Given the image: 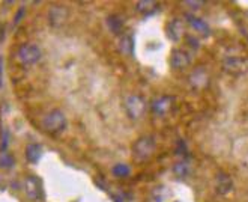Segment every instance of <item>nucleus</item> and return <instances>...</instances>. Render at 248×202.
<instances>
[{
	"mask_svg": "<svg viewBox=\"0 0 248 202\" xmlns=\"http://www.w3.org/2000/svg\"><path fill=\"white\" fill-rule=\"evenodd\" d=\"M66 117L65 113L59 109H54L51 112H48L46 117L42 119V127L46 130L47 133L50 135H57L62 133L63 130L66 128Z\"/></svg>",
	"mask_w": 248,
	"mask_h": 202,
	"instance_id": "nucleus-1",
	"label": "nucleus"
},
{
	"mask_svg": "<svg viewBox=\"0 0 248 202\" xmlns=\"http://www.w3.org/2000/svg\"><path fill=\"white\" fill-rule=\"evenodd\" d=\"M155 147L156 143L154 140V137L151 136H143L140 139H137L133 145V152L134 155L139 158V160H149V158L154 155L155 152Z\"/></svg>",
	"mask_w": 248,
	"mask_h": 202,
	"instance_id": "nucleus-2",
	"label": "nucleus"
},
{
	"mask_svg": "<svg viewBox=\"0 0 248 202\" xmlns=\"http://www.w3.org/2000/svg\"><path fill=\"white\" fill-rule=\"evenodd\" d=\"M125 110L129 118L140 119L146 112V103L140 95H129L125 98Z\"/></svg>",
	"mask_w": 248,
	"mask_h": 202,
	"instance_id": "nucleus-3",
	"label": "nucleus"
},
{
	"mask_svg": "<svg viewBox=\"0 0 248 202\" xmlns=\"http://www.w3.org/2000/svg\"><path fill=\"white\" fill-rule=\"evenodd\" d=\"M18 59L24 65H32L36 64L41 59V50L35 44H23L18 49Z\"/></svg>",
	"mask_w": 248,
	"mask_h": 202,
	"instance_id": "nucleus-4",
	"label": "nucleus"
},
{
	"mask_svg": "<svg viewBox=\"0 0 248 202\" xmlns=\"http://www.w3.org/2000/svg\"><path fill=\"white\" fill-rule=\"evenodd\" d=\"M24 190H26V195L31 198L32 201L42 199V185H41V181L36 177H33V175L26 178V181H24Z\"/></svg>",
	"mask_w": 248,
	"mask_h": 202,
	"instance_id": "nucleus-5",
	"label": "nucleus"
},
{
	"mask_svg": "<svg viewBox=\"0 0 248 202\" xmlns=\"http://www.w3.org/2000/svg\"><path fill=\"white\" fill-rule=\"evenodd\" d=\"M191 59H189V54L185 51V50H181V49H176L171 51V56H170V65L174 68V69H185Z\"/></svg>",
	"mask_w": 248,
	"mask_h": 202,
	"instance_id": "nucleus-6",
	"label": "nucleus"
},
{
	"mask_svg": "<svg viewBox=\"0 0 248 202\" xmlns=\"http://www.w3.org/2000/svg\"><path fill=\"white\" fill-rule=\"evenodd\" d=\"M189 83H191L193 88L196 89H203V88H206L208 83H209V76L206 73V69L205 68H197L194 69L191 76H189Z\"/></svg>",
	"mask_w": 248,
	"mask_h": 202,
	"instance_id": "nucleus-7",
	"label": "nucleus"
},
{
	"mask_svg": "<svg viewBox=\"0 0 248 202\" xmlns=\"http://www.w3.org/2000/svg\"><path fill=\"white\" fill-rule=\"evenodd\" d=\"M171 106H173V97L163 95L152 101V112L158 115V117H163V115H166L171 109Z\"/></svg>",
	"mask_w": 248,
	"mask_h": 202,
	"instance_id": "nucleus-8",
	"label": "nucleus"
},
{
	"mask_svg": "<svg viewBox=\"0 0 248 202\" xmlns=\"http://www.w3.org/2000/svg\"><path fill=\"white\" fill-rule=\"evenodd\" d=\"M68 18V9L65 6H51L48 11V21L51 26L59 27Z\"/></svg>",
	"mask_w": 248,
	"mask_h": 202,
	"instance_id": "nucleus-9",
	"label": "nucleus"
},
{
	"mask_svg": "<svg viewBox=\"0 0 248 202\" xmlns=\"http://www.w3.org/2000/svg\"><path fill=\"white\" fill-rule=\"evenodd\" d=\"M233 190V181L227 174H218L217 177V192L220 195H227Z\"/></svg>",
	"mask_w": 248,
	"mask_h": 202,
	"instance_id": "nucleus-10",
	"label": "nucleus"
},
{
	"mask_svg": "<svg viewBox=\"0 0 248 202\" xmlns=\"http://www.w3.org/2000/svg\"><path fill=\"white\" fill-rule=\"evenodd\" d=\"M184 34V23L179 18H174L173 21L169 23L167 26V35L173 41H179Z\"/></svg>",
	"mask_w": 248,
	"mask_h": 202,
	"instance_id": "nucleus-11",
	"label": "nucleus"
},
{
	"mask_svg": "<svg viewBox=\"0 0 248 202\" xmlns=\"http://www.w3.org/2000/svg\"><path fill=\"white\" fill-rule=\"evenodd\" d=\"M41 155H42V147L39 143H31V145L26 148V158L29 163H32V165L38 163Z\"/></svg>",
	"mask_w": 248,
	"mask_h": 202,
	"instance_id": "nucleus-12",
	"label": "nucleus"
},
{
	"mask_svg": "<svg viewBox=\"0 0 248 202\" xmlns=\"http://www.w3.org/2000/svg\"><path fill=\"white\" fill-rule=\"evenodd\" d=\"M171 195L173 193L167 185H156L152 190V199L155 202H169Z\"/></svg>",
	"mask_w": 248,
	"mask_h": 202,
	"instance_id": "nucleus-13",
	"label": "nucleus"
},
{
	"mask_svg": "<svg viewBox=\"0 0 248 202\" xmlns=\"http://www.w3.org/2000/svg\"><path fill=\"white\" fill-rule=\"evenodd\" d=\"M185 18H186V21L191 24L197 32H202V34H205V35H208L209 34V27H208V24L203 21V20H200V18H197V17H194V16H191V14H186L185 16Z\"/></svg>",
	"mask_w": 248,
	"mask_h": 202,
	"instance_id": "nucleus-14",
	"label": "nucleus"
},
{
	"mask_svg": "<svg viewBox=\"0 0 248 202\" xmlns=\"http://www.w3.org/2000/svg\"><path fill=\"white\" fill-rule=\"evenodd\" d=\"M158 3L152 2V0H143V2H137L136 3V9L140 14H144V16H149V14H154L158 9Z\"/></svg>",
	"mask_w": 248,
	"mask_h": 202,
	"instance_id": "nucleus-15",
	"label": "nucleus"
},
{
	"mask_svg": "<svg viewBox=\"0 0 248 202\" xmlns=\"http://www.w3.org/2000/svg\"><path fill=\"white\" fill-rule=\"evenodd\" d=\"M107 24L110 27V31L114 35H121L122 34V29H124V20L119 16H110L107 18Z\"/></svg>",
	"mask_w": 248,
	"mask_h": 202,
	"instance_id": "nucleus-16",
	"label": "nucleus"
},
{
	"mask_svg": "<svg viewBox=\"0 0 248 202\" xmlns=\"http://www.w3.org/2000/svg\"><path fill=\"white\" fill-rule=\"evenodd\" d=\"M189 170H191V168H189V163L188 162H178L176 165L173 166V174L176 175L178 178L188 177Z\"/></svg>",
	"mask_w": 248,
	"mask_h": 202,
	"instance_id": "nucleus-17",
	"label": "nucleus"
},
{
	"mask_svg": "<svg viewBox=\"0 0 248 202\" xmlns=\"http://www.w3.org/2000/svg\"><path fill=\"white\" fill-rule=\"evenodd\" d=\"M226 69L230 71V73H241L242 71V61L239 57H229L224 64Z\"/></svg>",
	"mask_w": 248,
	"mask_h": 202,
	"instance_id": "nucleus-18",
	"label": "nucleus"
},
{
	"mask_svg": "<svg viewBox=\"0 0 248 202\" xmlns=\"http://www.w3.org/2000/svg\"><path fill=\"white\" fill-rule=\"evenodd\" d=\"M111 172H113V175H114V177H118V178H126V177H129V174H131V169H129L128 165L119 163V165H116V166L111 169Z\"/></svg>",
	"mask_w": 248,
	"mask_h": 202,
	"instance_id": "nucleus-19",
	"label": "nucleus"
},
{
	"mask_svg": "<svg viewBox=\"0 0 248 202\" xmlns=\"http://www.w3.org/2000/svg\"><path fill=\"white\" fill-rule=\"evenodd\" d=\"M121 50L125 54L133 53V39H131V36H122V39H121Z\"/></svg>",
	"mask_w": 248,
	"mask_h": 202,
	"instance_id": "nucleus-20",
	"label": "nucleus"
},
{
	"mask_svg": "<svg viewBox=\"0 0 248 202\" xmlns=\"http://www.w3.org/2000/svg\"><path fill=\"white\" fill-rule=\"evenodd\" d=\"M14 165V157L6 152V151H2L0 154V168H11Z\"/></svg>",
	"mask_w": 248,
	"mask_h": 202,
	"instance_id": "nucleus-21",
	"label": "nucleus"
},
{
	"mask_svg": "<svg viewBox=\"0 0 248 202\" xmlns=\"http://www.w3.org/2000/svg\"><path fill=\"white\" fill-rule=\"evenodd\" d=\"M24 12H26V9H24V8H20V11L17 12V17H16V21H14V24H18V23L21 21V18H23V16H24Z\"/></svg>",
	"mask_w": 248,
	"mask_h": 202,
	"instance_id": "nucleus-22",
	"label": "nucleus"
},
{
	"mask_svg": "<svg viewBox=\"0 0 248 202\" xmlns=\"http://www.w3.org/2000/svg\"><path fill=\"white\" fill-rule=\"evenodd\" d=\"M185 5L194 6L193 9H199V6H202V5H203V2H185Z\"/></svg>",
	"mask_w": 248,
	"mask_h": 202,
	"instance_id": "nucleus-23",
	"label": "nucleus"
},
{
	"mask_svg": "<svg viewBox=\"0 0 248 202\" xmlns=\"http://www.w3.org/2000/svg\"><path fill=\"white\" fill-rule=\"evenodd\" d=\"M113 199H114V202H125V199H124L121 195H114Z\"/></svg>",
	"mask_w": 248,
	"mask_h": 202,
	"instance_id": "nucleus-24",
	"label": "nucleus"
},
{
	"mask_svg": "<svg viewBox=\"0 0 248 202\" xmlns=\"http://www.w3.org/2000/svg\"><path fill=\"white\" fill-rule=\"evenodd\" d=\"M2 67H3V59H2V57H0V80H2V73H3Z\"/></svg>",
	"mask_w": 248,
	"mask_h": 202,
	"instance_id": "nucleus-25",
	"label": "nucleus"
}]
</instances>
